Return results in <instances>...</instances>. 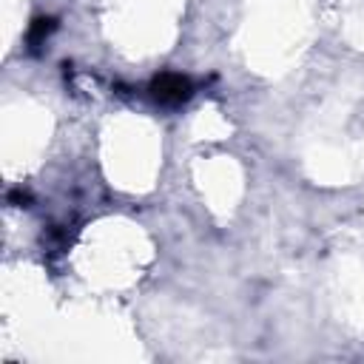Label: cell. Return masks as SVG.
Segmentation results:
<instances>
[{
	"mask_svg": "<svg viewBox=\"0 0 364 364\" xmlns=\"http://www.w3.org/2000/svg\"><path fill=\"white\" fill-rule=\"evenodd\" d=\"M156 94H159L162 100H168V97L182 100V97L188 94V82H185V80H179V77H165L162 82H156Z\"/></svg>",
	"mask_w": 364,
	"mask_h": 364,
	"instance_id": "obj_1",
	"label": "cell"
}]
</instances>
